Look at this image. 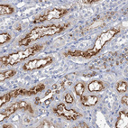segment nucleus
<instances>
[{
  "instance_id": "1",
  "label": "nucleus",
  "mask_w": 128,
  "mask_h": 128,
  "mask_svg": "<svg viewBox=\"0 0 128 128\" xmlns=\"http://www.w3.org/2000/svg\"><path fill=\"white\" fill-rule=\"evenodd\" d=\"M69 24H66L64 26L60 25H47V26H39V27H35L25 35L23 39L19 41V44L22 46H28L31 42L37 41V40L41 39L42 37L45 36H50V35H54L58 32H60L66 29V27Z\"/></svg>"
},
{
  "instance_id": "2",
  "label": "nucleus",
  "mask_w": 128,
  "mask_h": 128,
  "mask_svg": "<svg viewBox=\"0 0 128 128\" xmlns=\"http://www.w3.org/2000/svg\"><path fill=\"white\" fill-rule=\"evenodd\" d=\"M42 49V46L39 45V44L31 46V47H28L25 50H20L18 52L12 53V54L7 55V56H3V57L0 58V62L2 65H5V66H13L14 64L27 59L30 56L34 55L36 52H40Z\"/></svg>"
},
{
  "instance_id": "3",
  "label": "nucleus",
  "mask_w": 128,
  "mask_h": 128,
  "mask_svg": "<svg viewBox=\"0 0 128 128\" xmlns=\"http://www.w3.org/2000/svg\"><path fill=\"white\" fill-rule=\"evenodd\" d=\"M120 32V28H112V29H109L106 32H102L100 35H99L98 38H96L95 44H94L93 48L89 49L83 52V58H91L95 55H96L98 53L102 50L105 44L109 42L110 40H112L116 35Z\"/></svg>"
},
{
  "instance_id": "4",
  "label": "nucleus",
  "mask_w": 128,
  "mask_h": 128,
  "mask_svg": "<svg viewBox=\"0 0 128 128\" xmlns=\"http://www.w3.org/2000/svg\"><path fill=\"white\" fill-rule=\"evenodd\" d=\"M68 12H69V10L64 9V8H53L50 11L45 12L44 14H41V16H37L34 20V23L38 24L45 22V21L52 20V19H60L62 18V16H66L68 14Z\"/></svg>"
},
{
  "instance_id": "5",
  "label": "nucleus",
  "mask_w": 128,
  "mask_h": 128,
  "mask_svg": "<svg viewBox=\"0 0 128 128\" xmlns=\"http://www.w3.org/2000/svg\"><path fill=\"white\" fill-rule=\"evenodd\" d=\"M52 58L50 56L44 57L42 59H35L29 60L28 62H26L25 64H24L23 70L25 71H30L34 70H39L42 68L48 66L49 64H52Z\"/></svg>"
},
{
  "instance_id": "6",
  "label": "nucleus",
  "mask_w": 128,
  "mask_h": 128,
  "mask_svg": "<svg viewBox=\"0 0 128 128\" xmlns=\"http://www.w3.org/2000/svg\"><path fill=\"white\" fill-rule=\"evenodd\" d=\"M53 112L57 114L58 116L64 117V118H66L67 120H70V121L77 120L78 117L81 116V114H80V113L76 112L75 110L67 109L64 104H60V105H58L57 106L53 109Z\"/></svg>"
},
{
  "instance_id": "7",
  "label": "nucleus",
  "mask_w": 128,
  "mask_h": 128,
  "mask_svg": "<svg viewBox=\"0 0 128 128\" xmlns=\"http://www.w3.org/2000/svg\"><path fill=\"white\" fill-rule=\"evenodd\" d=\"M20 109V102H16L13 105H11L9 108H7L5 111L0 113V121H3L5 118L10 116L12 114H14L16 110Z\"/></svg>"
},
{
  "instance_id": "8",
  "label": "nucleus",
  "mask_w": 128,
  "mask_h": 128,
  "mask_svg": "<svg viewBox=\"0 0 128 128\" xmlns=\"http://www.w3.org/2000/svg\"><path fill=\"white\" fill-rule=\"evenodd\" d=\"M80 102L83 106H94L95 105H96V103L98 102V96H80Z\"/></svg>"
},
{
  "instance_id": "9",
  "label": "nucleus",
  "mask_w": 128,
  "mask_h": 128,
  "mask_svg": "<svg viewBox=\"0 0 128 128\" xmlns=\"http://www.w3.org/2000/svg\"><path fill=\"white\" fill-rule=\"evenodd\" d=\"M116 128H127L128 127V114L124 111H121L119 117L116 123Z\"/></svg>"
},
{
  "instance_id": "10",
  "label": "nucleus",
  "mask_w": 128,
  "mask_h": 128,
  "mask_svg": "<svg viewBox=\"0 0 128 128\" xmlns=\"http://www.w3.org/2000/svg\"><path fill=\"white\" fill-rule=\"evenodd\" d=\"M88 88L90 92H100L105 88L103 82L99 80H93L88 85Z\"/></svg>"
},
{
  "instance_id": "11",
  "label": "nucleus",
  "mask_w": 128,
  "mask_h": 128,
  "mask_svg": "<svg viewBox=\"0 0 128 128\" xmlns=\"http://www.w3.org/2000/svg\"><path fill=\"white\" fill-rule=\"evenodd\" d=\"M53 94L54 93H53L52 90H48V91L46 92V95L44 98H37L35 99V101H34L35 105H41V104H42V103H45L46 100H52Z\"/></svg>"
},
{
  "instance_id": "12",
  "label": "nucleus",
  "mask_w": 128,
  "mask_h": 128,
  "mask_svg": "<svg viewBox=\"0 0 128 128\" xmlns=\"http://www.w3.org/2000/svg\"><path fill=\"white\" fill-rule=\"evenodd\" d=\"M45 88V85L41 83V84H38L37 86L31 88L30 89H28V96H32V95H35V94H38L40 92H42L44 89Z\"/></svg>"
},
{
  "instance_id": "13",
  "label": "nucleus",
  "mask_w": 128,
  "mask_h": 128,
  "mask_svg": "<svg viewBox=\"0 0 128 128\" xmlns=\"http://www.w3.org/2000/svg\"><path fill=\"white\" fill-rule=\"evenodd\" d=\"M14 12V7H12L9 5H0V14L4 16V14H11Z\"/></svg>"
},
{
  "instance_id": "14",
  "label": "nucleus",
  "mask_w": 128,
  "mask_h": 128,
  "mask_svg": "<svg viewBox=\"0 0 128 128\" xmlns=\"http://www.w3.org/2000/svg\"><path fill=\"white\" fill-rule=\"evenodd\" d=\"M16 74V71L13 70H6V71H2V72H0V81L3 82L4 80H7V78H11Z\"/></svg>"
},
{
  "instance_id": "15",
  "label": "nucleus",
  "mask_w": 128,
  "mask_h": 128,
  "mask_svg": "<svg viewBox=\"0 0 128 128\" xmlns=\"http://www.w3.org/2000/svg\"><path fill=\"white\" fill-rule=\"evenodd\" d=\"M10 95H11V98H16L18 96H28V90L26 89H16V90H13V91L9 92Z\"/></svg>"
},
{
  "instance_id": "16",
  "label": "nucleus",
  "mask_w": 128,
  "mask_h": 128,
  "mask_svg": "<svg viewBox=\"0 0 128 128\" xmlns=\"http://www.w3.org/2000/svg\"><path fill=\"white\" fill-rule=\"evenodd\" d=\"M74 90H75V93L77 96H81L84 93V90H85V85L81 82H78L75 85V87H74Z\"/></svg>"
},
{
  "instance_id": "17",
  "label": "nucleus",
  "mask_w": 128,
  "mask_h": 128,
  "mask_svg": "<svg viewBox=\"0 0 128 128\" xmlns=\"http://www.w3.org/2000/svg\"><path fill=\"white\" fill-rule=\"evenodd\" d=\"M116 90L119 93H124L127 90V83L126 81H120L116 85Z\"/></svg>"
},
{
  "instance_id": "18",
  "label": "nucleus",
  "mask_w": 128,
  "mask_h": 128,
  "mask_svg": "<svg viewBox=\"0 0 128 128\" xmlns=\"http://www.w3.org/2000/svg\"><path fill=\"white\" fill-rule=\"evenodd\" d=\"M65 56H70V57H82L83 56V52L82 50H69L65 53Z\"/></svg>"
},
{
  "instance_id": "19",
  "label": "nucleus",
  "mask_w": 128,
  "mask_h": 128,
  "mask_svg": "<svg viewBox=\"0 0 128 128\" xmlns=\"http://www.w3.org/2000/svg\"><path fill=\"white\" fill-rule=\"evenodd\" d=\"M20 109L21 110H25V111H29L30 113H34V110H32V106L30 104H28L27 102L25 101H21L20 102Z\"/></svg>"
},
{
  "instance_id": "20",
  "label": "nucleus",
  "mask_w": 128,
  "mask_h": 128,
  "mask_svg": "<svg viewBox=\"0 0 128 128\" xmlns=\"http://www.w3.org/2000/svg\"><path fill=\"white\" fill-rule=\"evenodd\" d=\"M10 40H11V36L6 32H2L0 34V44H4L6 42H9Z\"/></svg>"
},
{
  "instance_id": "21",
  "label": "nucleus",
  "mask_w": 128,
  "mask_h": 128,
  "mask_svg": "<svg viewBox=\"0 0 128 128\" xmlns=\"http://www.w3.org/2000/svg\"><path fill=\"white\" fill-rule=\"evenodd\" d=\"M11 98H11L10 93H6V94H5V95H3V96L0 98V106H2L6 103V102H9Z\"/></svg>"
},
{
  "instance_id": "22",
  "label": "nucleus",
  "mask_w": 128,
  "mask_h": 128,
  "mask_svg": "<svg viewBox=\"0 0 128 128\" xmlns=\"http://www.w3.org/2000/svg\"><path fill=\"white\" fill-rule=\"evenodd\" d=\"M38 127L40 128H54L56 127V126L55 124H53L52 122H49V121H44V122H42L41 124H40Z\"/></svg>"
},
{
  "instance_id": "23",
  "label": "nucleus",
  "mask_w": 128,
  "mask_h": 128,
  "mask_svg": "<svg viewBox=\"0 0 128 128\" xmlns=\"http://www.w3.org/2000/svg\"><path fill=\"white\" fill-rule=\"evenodd\" d=\"M64 99H65V102L68 104H71L73 102V98H72V96H71L70 93H67L66 95H65Z\"/></svg>"
},
{
  "instance_id": "24",
  "label": "nucleus",
  "mask_w": 128,
  "mask_h": 128,
  "mask_svg": "<svg viewBox=\"0 0 128 128\" xmlns=\"http://www.w3.org/2000/svg\"><path fill=\"white\" fill-rule=\"evenodd\" d=\"M121 102H122V104H124V105L127 106L128 105V98H127V96H123V98H122V99H121Z\"/></svg>"
},
{
  "instance_id": "25",
  "label": "nucleus",
  "mask_w": 128,
  "mask_h": 128,
  "mask_svg": "<svg viewBox=\"0 0 128 128\" xmlns=\"http://www.w3.org/2000/svg\"><path fill=\"white\" fill-rule=\"evenodd\" d=\"M78 127H85V128H88V126L87 124L82 123V124H78Z\"/></svg>"
},
{
  "instance_id": "26",
  "label": "nucleus",
  "mask_w": 128,
  "mask_h": 128,
  "mask_svg": "<svg viewBox=\"0 0 128 128\" xmlns=\"http://www.w3.org/2000/svg\"><path fill=\"white\" fill-rule=\"evenodd\" d=\"M2 128H14V126H12V124H4V126H2Z\"/></svg>"
},
{
  "instance_id": "27",
  "label": "nucleus",
  "mask_w": 128,
  "mask_h": 128,
  "mask_svg": "<svg viewBox=\"0 0 128 128\" xmlns=\"http://www.w3.org/2000/svg\"><path fill=\"white\" fill-rule=\"evenodd\" d=\"M95 1H81V3H84V4H91V3H94Z\"/></svg>"
}]
</instances>
